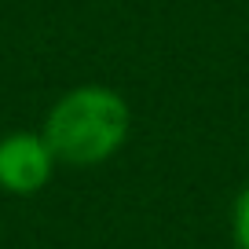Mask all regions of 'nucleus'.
<instances>
[{
	"label": "nucleus",
	"mask_w": 249,
	"mask_h": 249,
	"mask_svg": "<svg viewBox=\"0 0 249 249\" xmlns=\"http://www.w3.org/2000/svg\"><path fill=\"white\" fill-rule=\"evenodd\" d=\"M231 231H234V242H238V249H249V187H242V195L234 198Z\"/></svg>",
	"instance_id": "nucleus-3"
},
{
	"label": "nucleus",
	"mask_w": 249,
	"mask_h": 249,
	"mask_svg": "<svg viewBox=\"0 0 249 249\" xmlns=\"http://www.w3.org/2000/svg\"><path fill=\"white\" fill-rule=\"evenodd\" d=\"M132 110L121 92L107 85H77L62 92L44 117V140L59 165L92 169L128 143Z\"/></svg>",
	"instance_id": "nucleus-1"
},
{
	"label": "nucleus",
	"mask_w": 249,
	"mask_h": 249,
	"mask_svg": "<svg viewBox=\"0 0 249 249\" xmlns=\"http://www.w3.org/2000/svg\"><path fill=\"white\" fill-rule=\"evenodd\" d=\"M59 158L52 154L44 132H8L0 140V191L15 198L40 195L52 183Z\"/></svg>",
	"instance_id": "nucleus-2"
}]
</instances>
